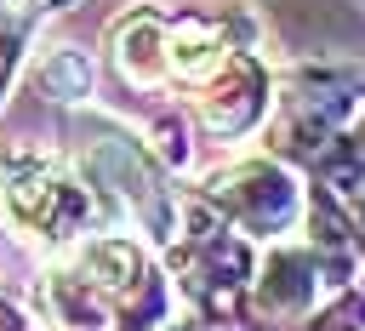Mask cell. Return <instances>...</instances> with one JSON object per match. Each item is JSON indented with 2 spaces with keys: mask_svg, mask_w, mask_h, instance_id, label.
I'll return each instance as SVG.
<instances>
[{
  "mask_svg": "<svg viewBox=\"0 0 365 331\" xmlns=\"http://www.w3.org/2000/svg\"><path fill=\"white\" fill-rule=\"evenodd\" d=\"M217 200H222L251 234H274V228L297 211L291 177L274 171V166H245V171H234L228 183H217Z\"/></svg>",
  "mask_w": 365,
  "mask_h": 331,
  "instance_id": "obj_1",
  "label": "cell"
},
{
  "mask_svg": "<svg viewBox=\"0 0 365 331\" xmlns=\"http://www.w3.org/2000/svg\"><path fill=\"white\" fill-rule=\"evenodd\" d=\"M57 6H68V0H51V11H57Z\"/></svg>",
  "mask_w": 365,
  "mask_h": 331,
  "instance_id": "obj_9",
  "label": "cell"
},
{
  "mask_svg": "<svg viewBox=\"0 0 365 331\" xmlns=\"http://www.w3.org/2000/svg\"><path fill=\"white\" fill-rule=\"evenodd\" d=\"M51 297H57V314L74 325V331H91V325H103V314L80 297V280H51Z\"/></svg>",
  "mask_w": 365,
  "mask_h": 331,
  "instance_id": "obj_7",
  "label": "cell"
},
{
  "mask_svg": "<svg viewBox=\"0 0 365 331\" xmlns=\"http://www.w3.org/2000/svg\"><path fill=\"white\" fill-rule=\"evenodd\" d=\"M120 68L131 80H154L160 74V23L143 11L131 23H120Z\"/></svg>",
  "mask_w": 365,
  "mask_h": 331,
  "instance_id": "obj_4",
  "label": "cell"
},
{
  "mask_svg": "<svg viewBox=\"0 0 365 331\" xmlns=\"http://www.w3.org/2000/svg\"><path fill=\"white\" fill-rule=\"evenodd\" d=\"M11 51H17V46H11V40H0V86H6V74H11Z\"/></svg>",
  "mask_w": 365,
  "mask_h": 331,
  "instance_id": "obj_8",
  "label": "cell"
},
{
  "mask_svg": "<svg viewBox=\"0 0 365 331\" xmlns=\"http://www.w3.org/2000/svg\"><path fill=\"white\" fill-rule=\"evenodd\" d=\"M40 86H46L51 97L74 103V97H86V91H91V63H86L80 51H51V57L40 63Z\"/></svg>",
  "mask_w": 365,
  "mask_h": 331,
  "instance_id": "obj_5",
  "label": "cell"
},
{
  "mask_svg": "<svg viewBox=\"0 0 365 331\" xmlns=\"http://www.w3.org/2000/svg\"><path fill=\"white\" fill-rule=\"evenodd\" d=\"M80 268H86V280L103 285V291H125V285L143 280V257H137L131 240H91L86 257H80Z\"/></svg>",
  "mask_w": 365,
  "mask_h": 331,
  "instance_id": "obj_2",
  "label": "cell"
},
{
  "mask_svg": "<svg viewBox=\"0 0 365 331\" xmlns=\"http://www.w3.org/2000/svg\"><path fill=\"white\" fill-rule=\"evenodd\" d=\"M165 63H171L177 74H188V80H205L211 68H222V46H217L211 23H200V17L177 23V34H171V51H165Z\"/></svg>",
  "mask_w": 365,
  "mask_h": 331,
  "instance_id": "obj_3",
  "label": "cell"
},
{
  "mask_svg": "<svg viewBox=\"0 0 365 331\" xmlns=\"http://www.w3.org/2000/svg\"><path fill=\"white\" fill-rule=\"evenodd\" d=\"M257 114V74H245L240 91H228V103H205V126L211 131H240Z\"/></svg>",
  "mask_w": 365,
  "mask_h": 331,
  "instance_id": "obj_6",
  "label": "cell"
}]
</instances>
